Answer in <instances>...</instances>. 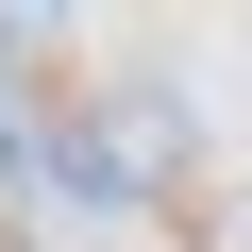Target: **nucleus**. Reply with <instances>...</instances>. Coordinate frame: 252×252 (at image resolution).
<instances>
[{
  "label": "nucleus",
  "instance_id": "obj_1",
  "mask_svg": "<svg viewBox=\"0 0 252 252\" xmlns=\"http://www.w3.org/2000/svg\"><path fill=\"white\" fill-rule=\"evenodd\" d=\"M0 168H34V118H17V101H0Z\"/></svg>",
  "mask_w": 252,
  "mask_h": 252
}]
</instances>
